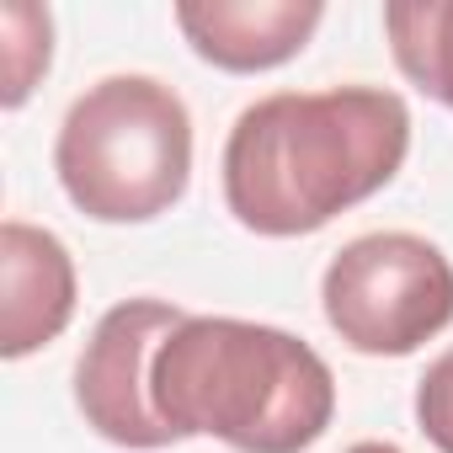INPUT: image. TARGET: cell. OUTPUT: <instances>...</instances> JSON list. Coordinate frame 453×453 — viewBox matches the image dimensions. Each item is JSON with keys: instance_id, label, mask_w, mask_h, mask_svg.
Wrapping results in <instances>:
<instances>
[{"instance_id": "277c9868", "label": "cell", "mask_w": 453, "mask_h": 453, "mask_svg": "<svg viewBox=\"0 0 453 453\" xmlns=\"http://www.w3.org/2000/svg\"><path fill=\"white\" fill-rule=\"evenodd\" d=\"M320 304L352 352L411 357L453 320V262L426 235L373 230L331 257Z\"/></svg>"}, {"instance_id": "3957f363", "label": "cell", "mask_w": 453, "mask_h": 453, "mask_svg": "<svg viewBox=\"0 0 453 453\" xmlns=\"http://www.w3.org/2000/svg\"><path fill=\"white\" fill-rule=\"evenodd\" d=\"M54 171L65 197L96 224H150L192 181L187 102L155 75H107L70 102Z\"/></svg>"}, {"instance_id": "9c48e42d", "label": "cell", "mask_w": 453, "mask_h": 453, "mask_svg": "<svg viewBox=\"0 0 453 453\" xmlns=\"http://www.w3.org/2000/svg\"><path fill=\"white\" fill-rule=\"evenodd\" d=\"M0 70H6V91L0 102L6 107H22L33 96V86L49 75V59H54V17L43 6H0Z\"/></svg>"}, {"instance_id": "7a4b0ae2", "label": "cell", "mask_w": 453, "mask_h": 453, "mask_svg": "<svg viewBox=\"0 0 453 453\" xmlns=\"http://www.w3.org/2000/svg\"><path fill=\"white\" fill-rule=\"evenodd\" d=\"M150 395L176 442L219 437L235 453H304L336 416L326 357L294 331L235 315H187L155 352Z\"/></svg>"}, {"instance_id": "8992f818", "label": "cell", "mask_w": 453, "mask_h": 453, "mask_svg": "<svg viewBox=\"0 0 453 453\" xmlns=\"http://www.w3.org/2000/svg\"><path fill=\"white\" fill-rule=\"evenodd\" d=\"M75 262L54 230L6 219L0 230V357L49 347L75 315Z\"/></svg>"}, {"instance_id": "30bf717a", "label": "cell", "mask_w": 453, "mask_h": 453, "mask_svg": "<svg viewBox=\"0 0 453 453\" xmlns=\"http://www.w3.org/2000/svg\"><path fill=\"white\" fill-rule=\"evenodd\" d=\"M416 421L437 453H453V347L416 384Z\"/></svg>"}, {"instance_id": "6da1fadb", "label": "cell", "mask_w": 453, "mask_h": 453, "mask_svg": "<svg viewBox=\"0 0 453 453\" xmlns=\"http://www.w3.org/2000/svg\"><path fill=\"white\" fill-rule=\"evenodd\" d=\"M405 150L411 107L384 86L278 91L251 102L224 139V203L251 235H315L384 192Z\"/></svg>"}, {"instance_id": "ba28073f", "label": "cell", "mask_w": 453, "mask_h": 453, "mask_svg": "<svg viewBox=\"0 0 453 453\" xmlns=\"http://www.w3.org/2000/svg\"><path fill=\"white\" fill-rule=\"evenodd\" d=\"M384 33L400 75L453 112V0H395L384 6Z\"/></svg>"}, {"instance_id": "8fae6325", "label": "cell", "mask_w": 453, "mask_h": 453, "mask_svg": "<svg viewBox=\"0 0 453 453\" xmlns=\"http://www.w3.org/2000/svg\"><path fill=\"white\" fill-rule=\"evenodd\" d=\"M347 453H400V448L395 442H352Z\"/></svg>"}, {"instance_id": "5b68a950", "label": "cell", "mask_w": 453, "mask_h": 453, "mask_svg": "<svg viewBox=\"0 0 453 453\" xmlns=\"http://www.w3.org/2000/svg\"><path fill=\"white\" fill-rule=\"evenodd\" d=\"M181 320H187V310H176L165 299H123L96 320V331L75 363V405L96 437L134 448V453H155V448L176 442V432L155 411L150 368H155L160 342Z\"/></svg>"}, {"instance_id": "52a82bcc", "label": "cell", "mask_w": 453, "mask_h": 453, "mask_svg": "<svg viewBox=\"0 0 453 453\" xmlns=\"http://www.w3.org/2000/svg\"><path fill=\"white\" fill-rule=\"evenodd\" d=\"M320 22V0H181L176 6V27L192 54L230 75L288 65Z\"/></svg>"}]
</instances>
